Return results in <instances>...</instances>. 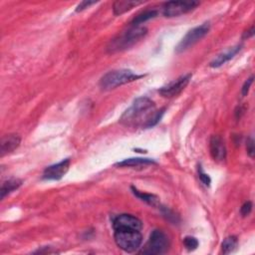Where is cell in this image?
Instances as JSON below:
<instances>
[{"instance_id": "obj_1", "label": "cell", "mask_w": 255, "mask_h": 255, "mask_svg": "<svg viewBox=\"0 0 255 255\" xmlns=\"http://www.w3.org/2000/svg\"><path fill=\"white\" fill-rule=\"evenodd\" d=\"M164 114V109L155 110V104L147 97H140L133 101L131 106L122 115L120 122L127 127L148 128L155 126Z\"/></svg>"}, {"instance_id": "obj_2", "label": "cell", "mask_w": 255, "mask_h": 255, "mask_svg": "<svg viewBox=\"0 0 255 255\" xmlns=\"http://www.w3.org/2000/svg\"><path fill=\"white\" fill-rule=\"evenodd\" d=\"M147 34V29L143 26H131L122 32L109 43L107 50L109 53H117L129 49L139 42Z\"/></svg>"}, {"instance_id": "obj_3", "label": "cell", "mask_w": 255, "mask_h": 255, "mask_svg": "<svg viewBox=\"0 0 255 255\" xmlns=\"http://www.w3.org/2000/svg\"><path fill=\"white\" fill-rule=\"evenodd\" d=\"M143 75H137L131 70L119 69L106 73L100 80V87L104 91L116 89L125 84L136 81L142 78Z\"/></svg>"}, {"instance_id": "obj_4", "label": "cell", "mask_w": 255, "mask_h": 255, "mask_svg": "<svg viewBox=\"0 0 255 255\" xmlns=\"http://www.w3.org/2000/svg\"><path fill=\"white\" fill-rule=\"evenodd\" d=\"M114 239L118 247L128 253L136 251L142 242L140 230L135 229H116L114 230Z\"/></svg>"}, {"instance_id": "obj_5", "label": "cell", "mask_w": 255, "mask_h": 255, "mask_svg": "<svg viewBox=\"0 0 255 255\" xmlns=\"http://www.w3.org/2000/svg\"><path fill=\"white\" fill-rule=\"evenodd\" d=\"M168 246L169 240L167 235L159 229H154L153 231H151L149 238L140 250V253L147 255L162 254L167 251Z\"/></svg>"}, {"instance_id": "obj_6", "label": "cell", "mask_w": 255, "mask_h": 255, "mask_svg": "<svg viewBox=\"0 0 255 255\" xmlns=\"http://www.w3.org/2000/svg\"><path fill=\"white\" fill-rule=\"evenodd\" d=\"M210 30L209 22H205L199 26H196L189 30L185 36L181 39L178 45L175 47L176 53H182L200 41Z\"/></svg>"}, {"instance_id": "obj_7", "label": "cell", "mask_w": 255, "mask_h": 255, "mask_svg": "<svg viewBox=\"0 0 255 255\" xmlns=\"http://www.w3.org/2000/svg\"><path fill=\"white\" fill-rule=\"evenodd\" d=\"M200 3L198 1H168L162 5V14L165 17H176L194 10Z\"/></svg>"}, {"instance_id": "obj_8", "label": "cell", "mask_w": 255, "mask_h": 255, "mask_svg": "<svg viewBox=\"0 0 255 255\" xmlns=\"http://www.w3.org/2000/svg\"><path fill=\"white\" fill-rule=\"evenodd\" d=\"M191 77H192L191 74L182 75V76L178 77L177 79L169 82L167 85L161 87L158 90V93L164 98H173V97L179 95L185 89V87L188 85Z\"/></svg>"}, {"instance_id": "obj_9", "label": "cell", "mask_w": 255, "mask_h": 255, "mask_svg": "<svg viewBox=\"0 0 255 255\" xmlns=\"http://www.w3.org/2000/svg\"><path fill=\"white\" fill-rule=\"evenodd\" d=\"M71 160L70 158H65L55 164L49 165L45 168L42 178L45 180H59L61 179L69 170Z\"/></svg>"}, {"instance_id": "obj_10", "label": "cell", "mask_w": 255, "mask_h": 255, "mask_svg": "<svg viewBox=\"0 0 255 255\" xmlns=\"http://www.w3.org/2000/svg\"><path fill=\"white\" fill-rule=\"evenodd\" d=\"M113 228L116 229H135L140 230L142 228L141 221L131 214H120L113 219Z\"/></svg>"}, {"instance_id": "obj_11", "label": "cell", "mask_w": 255, "mask_h": 255, "mask_svg": "<svg viewBox=\"0 0 255 255\" xmlns=\"http://www.w3.org/2000/svg\"><path fill=\"white\" fill-rule=\"evenodd\" d=\"M210 154L216 161H223L226 158V146L224 140L219 135H212L209 141Z\"/></svg>"}, {"instance_id": "obj_12", "label": "cell", "mask_w": 255, "mask_h": 255, "mask_svg": "<svg viewBox=\"0 0 255 255\" xmlns=\"http://www.w3.org/2000/svg\"><path fill=\"white\" fill-rule=\"evenodd\" d=\"M21 142V138L18 134L15 133H10L6 134L1 138V143H0V153L1 156H4L5 154L11 153L14 151Z\"/></svg>"}, {"instance_id": "obj_13", "label": "cell", "mask_w": 255, "mask_h": 255, "mask_svg": "<svg viewBox=\"0 0 255 255\" xmlns=\"http://www.w3.org/2000/svg\"><path fill=\"white\" fill-rule=\"evenodd\" d=\"M242 49V45L241 44H237L233 47L228 48L226 51L220 53L219 55H217L209 64V66L211 68H218L220 66H222L223 64H225L226 62H228L229 60H231L240 50Z\"/></svg>"}, {"instance_id": "obj_14", "label": "cell", "mask_w": 255, "mask_h": 255, "mask_svg": "<svg viewBox=\"0 0 255 255\" xmlns=\"http://www.w3.org/2000/svg\"><path fill=\"white\" fill-rule=\"evenodd\" d=\"M142 3V1L134 0H118L113 4V11L115 15H122Z\"/></svg>"}, {"instance_id": "obj_15", "label": "cell", "mask_w": 255, "mask_h": 255, "mask_svg": "<svg viewBox=\"0 0 255 255\" xmlns=\"http://www.w3.org/2000/svg\"><path fill=\"white\" fill-rule=\"evenodd\" d=\"M150 164H155V161L149 158H141V157L128 158L121 162L116 163V165L120 167H140V166H146Z\"/></svg>"}, {"instance_id": "obj_16", "label": "cell", "mask_w": 255, "mask_h": 255, "mask_svg": "<svg viewBox=\"0 0 255 255\" xmlns=\"http://www.w3.org/2000/svg\"><path fill=\"white\" fill-rule=\"evenodd\" d=\"M22 184V180L18 179V178H10L6 181H4L1 185V189H0V193H1V199H4V197L8 194H10L11 192H13L14 190H16L17 188L20 187V185Z\"/></svg>"}, {"instance_id": "obj_17", "label": "cell", "mask_w": 255, "mask_h": 255, "mask_svg": "<svg viewBox=\"0 0 255 255\" xmlns=\"http://www.w3.org/2000/svg\"><path fill=\"white\" fill-rule=\"evenodd\" d=\"M157 14H158V11L155 10V9L144 10L143 12H141V13H139L137 16H135V17L131 20L130 24H131V26H139L140 24L144 23L145 21L150 20V19L156 17Z\"/></svg>"}, {"instance_id": "obj_18", "label": "cell", "mask_w": 255, "mask_h": 255, "mask_svg": "<svg viewBox=\"0 0 255 255\" xmlns=\"http://www.w3.org/2000/svg\"><path fill=\"white\" fill-rule=\"evenodd\" d=\"M131 190H132V193L138 197L140 200L146 202L147 204L149 205H152V206H158L159 205V201H158V197L153 195V194H150V193H144V192H141L139 190H137L136 188L132 187L131 186Z\"/></svg>"}, {"instance_id": "obj_19", "label": "cell", "mask_w": 255, "mask_h": 255, "mask_svg": "<svg viewBox=\"0 0 255 255\" xmlns=\"http://www.w3.org/2000/svg\"><path fill=\"white\" fill-rule=\"evenodd\" d=\"M238 246V240L235 236H228L226 237L221 245V250L223 254H229L235 251Z\"/></svg>"}, {"instance_id": "obj_20", "label": "cell", "mask_w": 255, "mask_h": 255, "mask_svg": "<svg viewBox=\"0 0 255 255\" xmlns=\"http://www.w3.org/2000/svg\"><path fill=\"white\" fill-rule=\"evenodd\" d=\"M183 244L188 251H193L198 246V240L193 236H186L183 239Z\"/></svg>"}, {"instance_id": "obj_21", "label": "cell", "mask_w": 255, "mask_h": 255, "mask_svg": "<svg viewBox=\"0 0 255 255\" xmlns=\"http://www.w3.org/2000/svg\"><path fill=\"white\" fill-rule=\"evenodd\" d=\"M252 211V202L251 201H246L241 207H240V214L245 217L248 216Z\"/></svg>"}, {"instance_id": "obj_22", "label": "cell", "mask_w": 255, "mask_h": 255, "mask_svg": "<svg viewBox=\"0 0 255 255\" xmlns=\"http://www.w3.org/2000/svg\"><path fill=\"white\" fill-rule=\"evenodd\" d=\"M253 79H254V77H253V75H252V76H250V78H248V79L244 82V84H243V86H242V89H241V94H242V96H247V95H248V92H249V90H250V87H251V85H252V83H253Z\"/></svg>"}, {"instance_id": "obj_23", "label": "cell", "mask_w": 255, "mask_h": 255, "mask_svg": "<svg viewBox=\"0 0 255 255\" xmlns=\"http://www.w3.org/2000/svg\"><path fill=\"white\" fill-rule=\"evenodd\" d=\"M198 176H199V179H200L206 186H209V185H210L211 179H210L209 175L206 174V173L202 170L201 166H199V168H198Z\"/></svg>"}, {"instance_id": "obj_24", "label": "cell", "mask_w": 255, "mask_h": 255, "mask_svg": "<svg viewBox=\"0 0 255 255\" xmlns=\"http://www.w3.org/2000/svg\"><path fill=\"white\" fill-rule=\"evenodd\" d=\"M246 149H247V153L250 157H254V153H255V149H254V140L252 137H249L247 139L246 142Z\"/></svg>"}, {"instance_id": "obj_25", "label": "cell", "mask_w": 255, "mask_h": 255, "mask_svg": "<svg viewBox=\"0 0 255 255\" xmlns=\"http://www.w3.org/2000/svg\"><path fill=\"white\" fill-rule=\"evenodd\" d=\"M96 3H97V2H95V1H83V2H81V3L77 6L76 11H77V12L83 11V10H85V9L89 8L90 6H92V5L96 4Z\"/></svg>"}, {"instance_id": "obj_26", "label": "cell", "mask_w": 255, "mask_h": 255, "mask_svg": "<svg viewBox=\"0 0 255 255\" xmlns=\"http://www.w3.org/2000/svg\"><path fill=\"white\" fill-rule=\"evenodd\" d=\"M254 35V26H251V28L249 30H247L246 32H244L242 38L243 39H249L250 37H252Z\"/></svg>"}]
</instances>
